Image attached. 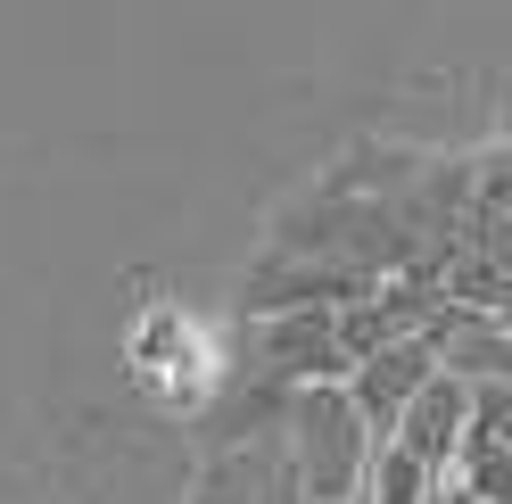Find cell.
<instances>
[{
    "instance_id": "6da1fadb",
    "label": "cell",
    "mask_w": 512,
    "mask_h": 504,
    "mask_svg": "<svg viewBox=\"0 0 512 504\" xmlns=\"http://www.w3.org/2000/svg\"><path fill=\"white\" fill-rule=\"evenodd\" d=\"M281 438H290V455H298L306 504H356V496H364L380 438L364 430L347 381H339V389H298L290 414H281Z\"/></svg>"
},
{
    "instance_id": "7a4b0ae2",
    "label": "cell",
    "mask_w": 512,
    "mask_h": 504,
    "mask_svg": "<svg viewBox=\"0 0 512 504\" xmlns=\"http://www.w3.org/2000/svg\"><path fill=\"white\" fill-rule=\"evenodd\" d=\"M248 364L273 397H298V389H339L347 372V348H339V314L331 306H298V314H256L248 331Z\"/></svg>"
},
{
    "instance_id": "3957f363",
    "label": "cell",
    "mask_w": 512,
    "mask_h": 504,
    "mask_svg": "<svg viewBox=\"0 0 512 504\" xmlns=\"http://www.w3.org/2000/svg\"><path fill=\"white\" fill-rule=\"evenodd\" d=\"M190 504H306V480H298V455L281 438V422L248 430V438H223Z\"/></svg>"
},
{
    "instance_id": "277c9868",
    "label": "cell",
    "mask_w": 512,
    "mask_h": 504,
    "mask_svg": "<svg viewBox=\"0 0 512 504\" xmlns=\"http://www.w3.org/2000/svg\"><path fill=\"white\" fill-rule=\"evenodd\" d=\"M438 381V348H430V331L422 339H397V348H380V356H364L356 372H347V397H356V414H364V430L389 447L397 438V422H405V405L422 397Z\"/></svg>"
},
{
    "instance_id": "5b68a950",
    "label": "cell",
    "mask_w": 512,
    "mask_h": 504,
    "mask_svg": "<svg viewBox=\"0 0 512 504\" xmlns=\"http://www.w3.org/2000/svg\"><path fill=\"white\" fill-rule=\"evenodd\" d=\"M430 348L438 372L463 389H512V339L496 331V314H471V306H446L430 323Z\"/></svg>"
},
{
    "instance_id": "8992f818",
    "label": "cell",
    "mask_w": 512,
    "mask_h": 504,
    "mask_svg": "<svg viewBox=\"0 0 512 504\" xmlns=\"http://www.w3.org/2000/svg\"><path fill=\"white\" fill-rule=\"evenodd\" d=\"M463 430H471V389H463V381H446V372H438V381H430L422 397L405 405V422H397V438H389V447H405V455L422 463V471H438V480H455Z\"/></svg>"
},
{
    "instance_id": "52a82bcc",
    "label": "cell",
    "mask_w": 512,
    "mask_h": 504,
    "mask_svg": "<svg viewBox=\"0 0 512 504\" xmlns=\"http://www.w3.org/2000/svg\"><path fill=\"white\" fill-rule=\"evenodd\" d=\"M463 257H479L496 281H512V149L471 157V248Z\"/></svg>"
},
{
    "instance_id": "ba28073f",
    "label": "cell",
    "mask_w": 512,
    "mask_h": 504,
    "mask_svg": "<svg viewBox=\"0 0 512 504\" xmlns=\"http://www.w3.org/2000/svg\"><path fill=\"white\" fill-rule=\"evenodd\" d=\"M496 331L512 339V281H504V298H496Z\"/></svg>"
},
{
    "instance_id": "9c48e42d",
    "label": "cell",
    "mask_w": 512,
    "mask_h": 504,
    "mask_svg": "<svg viewBox=\"0 0 512 504\" xmlns=\"http://www.w3.org/2000/svg\"><path fill=\"white\" fill-rule=\"evenodd\" d=\"M504 149H512V141H504Z\"/></svg>"
}]
</instances>
